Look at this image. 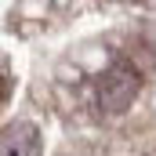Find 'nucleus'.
Segmentation results:
<instances>
[{"instance_id": "f257e3e1", "label": "nucleus", "mask_w": 156, "mask_h": 156, "mask_svg": "<svg viewBox=\"0 0 156 156\" xmlns=\"http://www.w3.org/2000/svg\"><path fill=\"white\" fill-rule=\"evenodd\" d=\"M134 91H138V73L127 66H113L98 83V105L105 113H123V105L134 98Z\"/></svg>"}, {"instance_id": "7ed1b4c3", "label": "nucleus", "mask_w": 156, "mask_h": 156, "mask_svg": "<svg viewBox=\"0 0 156 156\" xmlns=\"http://www.w3.org/2000/svg\"><path fill=\"white\" fill-rule=\"evenodd\" d=\"M131 4H134V0H131ZM138 4H149V0H138Z\"/></svg>"}, {"instance_id": "f03ea898", "label": "nucleus", "mask_w": 156, "mask_h": 156, "mask_svg": "<svg viewBox=\"0 0 156 156\" xmlns=\"http://www.w3.org/2000/svg\"><path fill=\"white\" fill-rule=\"evenodd\" d=\"M44 142H40V131L33 123H11L4 131V145L0 156H40Z\"/></svg>"}]
</instances>
